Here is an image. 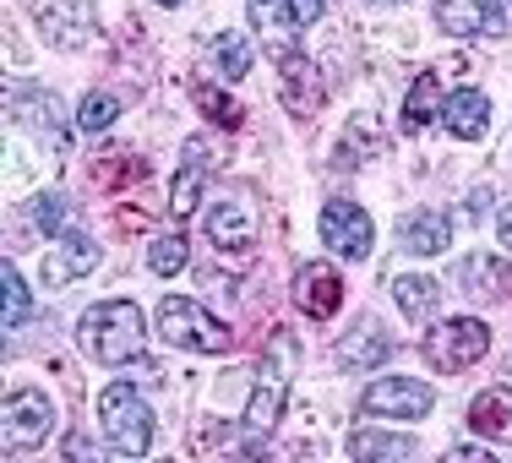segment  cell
Wrapping results in <instances>:
<instances>
[{"label":"cell","instance_id":"cell-12","mask_svg":"<svg viewBox=\"0 0 512 463\" xmlns=\"http://www.w3.org/2000/svg\"><path fill=\"white\" fill-rule=\"evenodd\" d=\"M278 71H284V104H289V115L311 120L316 109H322V99H327V77L311 66V60H300V55H284V60H278Z\"/></svg>","mask_w":512,"mask_h":463},{"label":"cell","instance_id":"cell-2","mask_svg":"<svg viewBox=\"0 0 512 463\" xmlns=\"http://www.w3.org/2000/svg\"><path fill=\"white\" fill-rule=\"evenodd\" d=\"M99 425L104 442L126 458H142L153 447V409L142 404V393L131 382H109L99 393Z\"/></svg>","mask_w":512,"mask_h":463},{"label":"cell","instance_id":"cell-17","mask_svg":"<svg viewBox=\"0 0 512 463\" xmlns=\"http://www.w3.org/2000/svg\"><path fill=\"white\" fill-rule=\"evenodd\" d=\"M458 284H463V295H474V300H507V295H512V273H507V262H502V257H485V251L463 257Z\"/></svg>","mask_w":512,"mask_h":463},{"label":"cell","instance_id":"cell-20","mask_svg":"<svg viewBox=\"0 0 512 463\" xmlns=\"http://www.w3.org/2000/svg\"><path fill=\"white\" fill-rule=\"evenodd\" d=\"M284 393H289V376H267L262 371V382H256V393L246 404V431L251 436H267L278 425V414H284Z\"/></svg>","mask_w":512,"mask_h":463},{"label":"cell","instance_id":"cell-18","mask_svg":"<svg viewBox=\"0 0 512 463\" xmlns=\"http://www.w3.org/2000/svg\"><path fill=\"white\" fill-rule=\"evenodd\" d=\"M442 120L458 142H480L485 131H491V99H485L480 88H463L442 104Z\"/></svg>","mask_w":512,"mask_h":463},{"label":"cell","instance_id":"cell-8","mask_svg":"<svg viewBox=\"0 0 512 463\" xmlns=\"http://www.w3.org/2000/svg\"><path fill=\"white\" fill-rule=\"evenodd\" d=\"M50 420H55L50 398L33 393V387H11L6 393V458L33 453V447L50 436Z\"/></svg>","mask_w":512,"mask_h":463},{"label":"cell","instance_id":"cell-15","mask_svg":"<svg viewBox=\"0 0 512 463\" xmlns=\"http://www.w3.org/2000/svg\"><path fill=\"white\" fill-rule=\"evenodd\" d=\"M387 355H393V338H387L382 322H371V316H365L355 333H344V344L333 349L338 371H371V365H382Z\"/></svg>","mask_w":512,"mask_h":463},{"label":"cell","instance_id":"cell-3","mask_svg":"<svg viewBox=\"0 0 512 463\" xmlns=\"http://www.w3.org/2000/svg\"><path fill=\"white\" fill-rule=\"evenodd\" d=\"M158 333L175 349H202V355H224L229 349V327L218 322V316H207L197 300H186V295H169L164 306H158Z\"/></svg>","mask_w":512,"mask_h":463},{"label":"cell","instance_id":"cell-11","mask_svg":"<svg viewBox=\"0 0 512 463\" xmlns=\"http://www.w3.org/2000/svg\"><path fill=\"white\" fill-rule=\"evenodd\" d=\"M295 306L316 316V322H327L338 306H344V278H338V267L327 262H306L295 273Z\"/></svg>","mask_w":512,"mask_h":463},{"label":"cell","instance_id":"cell-4","mask_svg":"<svg viewBox=\"0 0 512 463\" xmlns=\"http://www.w3.org/2000/svg\"><path fill=\"white\" fill-rule=\"evenodd\" d=\"M485 349H491V327L480 316H453V322H442L436 333L420 338V355L431 371H463V365L485 360Z\"/></svg>","mask_w":512,"mask_h":463},{"label":"cell","instance_id":"cell-30","mask_svg":"<svg viewBox=\"0 0 512 463\" xmlns=\"http://www.w3.org/2000/svg\"><path fill=\"white\" fill-rule=\"evenodd\" d=\"M0 273H6V333H17L22 322H28V284H22V273H17V262H6L0 267Z\"/></svg>","mask_w":512,"mask_h":463},{"label":"cell","instance_id":"cell-22","mask_svg":"<svg viewBox=\"0 0 512 463\" xmlns=\"http://www.w3.org/2000/svg\"><path fill=\"white\" fill-rule=\"evenodd\" d=\"M393 295H398V306H404V316L425 322V316L436 311V300H442V284L425 278V273H404V278H393Z\"/></svg>","mask_w":512,"mask_h":463},{"label":"cell","instance_id":"cell-9","mask_svg":"<svg viewBox=\"0 0 512 463\" xmlns=\"http://www.w3.org/2000/svg\"><path fill=\"white\" fill-rule=\"evenodd\" d=\"M436 28L453 39H496L507 28L502 0H436Z\"/></svg>","mask_w":512,"mask_h":463},{"label":"cell","instance_id":"cell-25","mask_svg":"<svg viewBox=\"0 0 512 463\" xmlns=\"http://www.w3.org/2000/svg\"><path fill=\"white\" fill-rule=\"evenodd\" d=\"M349 453H355V458H409L414 442H409V436H387V431L360 425V431H349Z\"/></svg>","mask_w":512,"mask_h":463},{"label":"cell","instance_id":"cell-10","mask_svg":"<svg viewBox=\"0 0 512 463\" xmlns=\"http://www.w3.org/2000/svg\"><path fill=\"white\" fill-rule=\"evenodd\" d=\"M322 240L338 251V257H371V240H376V229H371V213H365L360 202H327L322 207Z\"/></svg>","mask_w":512,"mask_h":463},{"label":"cell","instance_id":"cell-21","mask_svg":"<svg viewBox=\"0 0 512 463\" xmlns=\"http://www.w3.org/2000/svg\"><path fill=\"white\" fill-rule=\"evenodd\" d=\"M436 109H442V88H436V71H420V77H414V88H409V99H404V131H409V137H420V131L431 126Z\"/></svg>","mask_w":512,"mask_h":463},{"label":"cell","instance_id":"cell-23","mask_svg":"<svg viewBox=\"0 0 512 463\" xmlns=\"http://www.w3.org/2000/svg\"><path fill=\"white\" fill-rule=\"evenodd\" d=\"M371 153H382V131H376V120H371V115H355L333 158H338V169H355L360 158H371Z\"/></svg>","mask_w":512,"mask_h":463},{"label":"cell","instance_id":"cell-33","mask_svg":"<svg viewBox=\"0 0 512 463\" xmlns=\"http://www.w3.org/2000/svg\"><path fill=\"white\" fill-rule=\"evenodd\" d=\"M66 453H71V458H82V463H93V458H99V447H88L82 436H66Z\"/></svg>","mask_w":512,"mask_h":463},{"label":"cell","instance_id":"cell-34","mask_svg":"<svg viewBox=\"0 0 512 463\" xmlns=\"http://www.w3.org/2000/svg\"><path fill=\"white\" fill-rule=\"evenodd\" d=\"M496 235H502V246L512 251V207H507V213H502V224H496Z\"/></svg>","mask_w":512,"mask_h":463},{"label":"cell","instance_id":"cell-1","mask_svg":"<svg viewBox=\"0 0 512 463\" xmlns=\"http://www.w3.org/2000/svg\"><path fill=\"white\" fill-rule=\"evenodd\" d=\"M77 338L99 365H126L148 355V333H142V311L131 300H104V306H88L77 322Z\"/></svg>","mask_w":512,"mask_h":463},{"label":"cell","instance_id":"cell-32","mask_svg":"<svg viewBox=\"0 0 512 463\" xmlns=\"http://www.w3.org/2000/svg\"><path fill=\"white\" fill-rule=\"evenodd\" d=\"M197 104L218 120V126H240V104L229 99L224 88H213V82H197Z\"/></svg>","mask_w":512,"mask_h":463},{"label":"cell","instance_id":"cell-13","mask_svg":"<svg viewBox=\"0 0 512 463\" xmlns=\"http://www.w3.org/2000/svg\"><path fill=\"white\" fill-rule=\"evenodd\" d=\"M398 240H404L409 257H442V251L453 246V218H447L442 207H420V213H409L404 224H398Z\"/></svg>","mask_w":512,"mask_h":463},{"label":"cell","instance_id":"cell-7","mask_svg":"<svg viewBox=\"0 0 512 463\" xmlns=\"http://www.w3.org/2000/svg\"><path fill=\"white\" fill-rule=\"evenodd\" d=\"M436 393L425 382H414V376H382V382L365 387L360 398V414H371V420H420V414H431Z\"/></svg>","mask_w":512,"mask_h":463},{"label":"cell","instance_id":"cell-14","mask_svg":"<svg viewBox=\"0 0 512 463\" xmlns=\"http://www.w3.org/2000/svg\"><path fill=\"white\" fill-rule=\"evenodd\" d=\"M207 240H213L218 251H246L256 240L251 202H213L207 207Z\"/></svg>","mask_w":512,"mask_h":463},{"label":"cell","instance_id":"cell-24","mask_svg":"<svg viewBox=\"0 0 512 463\" xmlns=\"http://www.w3.org/2000/svg\"><path fill=\"white\" fill-rule=\"evenodd\" d=\"M207 55H213V71L224 82H240L251 71V44L240 39V33H218V39H207Z\"/></svg>","mask_w":512,"mask_h":463},{"label":"cell","instance_id":"cell-31","mask_svg":"<svg viewBox=\"0 0 512 463\" xmlns=\"http://www.w3.org/2000/svg\"><path fill=\"white\" fill-rule=\"evenodd\" d=\"M148 267H153L158 278H175L180 267H186V235H164V240H153Z\"/></svg>","mask_w":512,"mask_h":463},{"label":"cell","instance_id":"cell-5","mask_svg":"<svg viewBox=\"0 0 512 463\" xmlns=\"http://www.w3.org/2000/svg\"><path fill=\"white\" fill-rule=\"evenodd\" d=\"M246 11H251V28L267 39L273 60H284L289 50H295L300 33L327 11V0H246Z\"/></svg>","mask_w":512,"mask_h":463},{"label":"cell","instance_id":"cell-6","mask_svg":"<svg viewBox=\"0 0 512 463\" xmlns=\"http://www.w3.org/2000/svg\"><path fill=\"white\" fill-rule=\"evenodd\" d=\"M33 22L44 28V39H50L55 50H82V44H93V33H99L93 0H33Z\"/></svg>","mask_w":512,"mask_h":463},{"label":"cell","instance_id":"cell-16","mask_svg":"<svg viewBox=\"0 0 512 463\" xmlns=\"http://www.w3.org/2000/svg\"><path fill=\"white\" fill-rule=\"evenodd\" d=\"M93 267H99V246L88 235H55V251L44 257V284H71Z\"/></svg>","mask_w":512,"mask_h":463},{"label":"cell","instance_id":"cell-29","mask_svg":"<svg viewBox=\"0 0 512 463\" xmlns=\"http://www.w3.org/2000/svg\"><path fill=\"white\" fill-rule=\"evenodd\" d=\"M115 115H120V99H115V93H88V99H82V109H77V126H82V131H109V126H115Z\"/></svg>","mask_w":512,"mask_h":463},{"label":"cell","instance_id":"cell-19","mask_svg":"<svg viewBox=\"0 0 512 463\" xmlns=\"http://www.w3.org/2000/svg\"><path fill=\"white\" fill-rule=\"evenodd\" d=\"M469 425L480 436H491V442H512V393L507 387H491V393H480L469 404Z\"/></svg>","mask_w":512,"mask_h":463},{"label":"cell","instance_id":"cell-35","mask_svg":"<svg viewBox=\"0 0 512 463\" xmlns=\"http://www.w3.org/2000/svg\"><path fill=\"white\" fill-rule=\"evenodd\" d=\"M158 6H180V0H158Z\"/></svg>","mask_w":512,"mask_h":463},{"label":"cell","instance_id":"cell-26","mask_svg":"<svg viewBox=\"0 0 512 463\" xmlns=\"http://www.w3.org/2000/svg\"><path fill=\"white\" fill-rule=\"evenodd\" d=\"M22 115L50 137L55 153H66V120H60V104L50 99V93H28V99H22Z\"/></svg>","mask_w":512,"mask_h":463},{"label":"cell","instance_id":"cell-27","mask_svg":"<svg viewBox=\"0 0 512 463\" xmlns=\"http://www.w3.org/2000/svg\"><path fill=\"white\" fill-rule=\"evenodd\" d=\"M33 224L44 229V235H66L71 224H77V207H71L66 197H55V191H44V197H33Z\"/></svg>","mask_w":512,"mask_h":463},{"label":"cell","instance_id":"cell-28","mask_svg":"<svg viewBox=\"0 0 512 463\" xmlns=\"http://www.w3.org/2000/svg\"><path fill=\"white\" fill-rule=\"evenodd\" d=\"M202 180H207V169H202V164H191V158H186V169L175 175V191H169V213H175V218H191V213H197Z\"/></svg>","mask_w":512,"mask_h":463}]
</instances>
